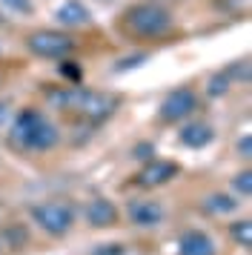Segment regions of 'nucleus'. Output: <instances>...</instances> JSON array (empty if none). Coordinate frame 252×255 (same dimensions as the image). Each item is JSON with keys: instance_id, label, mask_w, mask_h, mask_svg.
<instances>
[{"instance_id": "obj_5", "label": "nucleus", "mask_w": 252, "mask_h": 255, "mask_svg": "<svg viewBox=\"0 0 252 255\" xmlns=\"http://www.w3.org/2000/svg\"><path fill=\"white\" fill-rule=\"evenodd\" d=\"M29 52H34L37 58H52V60H63L66 55L75 52V40L63 32H52V29H40L32 32L26 40Z\"/></svg>"}, {"instance_id": "obj_11", "label": "nucleus", "mask_w": 252, "mask_h": 255, "mask_svg": "<svg viewBox=\"0 0 252 255\" xmlns=\"http://www.w3.org/2000/svg\"><path fill=\"white\" fill-rule=\"evenodd\" d=\"M55 17H57V23H63V26H86L92 20L89 9H86L80 0H66V3L55 12Z\"/></svg>"}, {"instance_id": "obj_17", "label": "nucleus", "mask_w": 252, "mask_h": 255, "mask_svg": "<svg viewBox=\"0 0 252 255\" xmlns=\"http://www.w3.org/2000/svg\"><path fill=\"white\" fill-rule=\"evenodd\" d=\"M227 78L232 81V78H241L244 83H250V60H238V63H232L227 69Z\"/></svg>"}, {"instance_id": "obj_3", "label": "nucleus", "mask_w": 252, "mask_h": 255, "mask_svg": "<svg viewBox=\"0 0 252 255\" xmlns=\"http://www.w3.org/2000/svg\"><path fill=\"white\" fill-rule=\"evenodd\" d=\"M124 26L137 37H163L172 29V14L158 3H137L126 12Z\"/></svg>"}, {"instance_id": "obj_23", "label": "nucleus", "mask_w": 252, "mask_h": 255, "mask_svg": "<svg viewBox=\"0 0 252 255\" xmlns=\"http://www.w3.org/2000/svg\"><path fill=\"white\" fill-rule=\"evenodd\" d=\"M238 155H241V158H250V155H252V135H250V132L238 140Z\"/></svg>"}, {"instance_id": "obj_6", "label": "nucleus", "mask_w": 252, "mask_h": 255, "mask_svg": "<svg viewBox=\"0 0 252 255\" xmlns=\"http://www.w3.org/2000/svg\"><path fill=\"white\" fill-rule=\"evenodd\" d=\"M195 109H198V95L189 86H181V89H175V92H169L163 98V104H160V121L175 124V121L189 118Z\"/></svg>"}, {"instance_id": "obj_10", "label": "nucleus", "mask_w": 252, "mask_h": 255, "mask_svg": "<svg viewBox=\"0 0 252 255\" xmlns=\"http://www.w3.org/2000/svg\"><path fill=\"white\" fill-rule=\"evenodd\" d=\"M215 241L204 230H186L178 238V255H215Z\"/></svg>"}, {"instance_id": "obj_1", "label": "nucleus", "mask_w": 252, "mask_h": 255, "mask_svg": "<svg viewBox=\"0 0 252 255\" xmlns=\"http://www.w3.org/2000/svg\"><path fill=\"white\" fill-rule=\"evenodd\" d=\"M9 143L20 152H49L60 143V132L43 112L20 109L11 121Z\"/></svg>"}, {"instance_id": "obj_21", "label": "nucleus", "mask_w": 252, "mask_h": 255, "mask_svg": "<svg viewBox=\"0 0 252 255\" xmlns=\"http://www.w3.org/2000/svg\"><path fill=\"white\" fill-rule=\"evenodd\" d=\"M146 60V55H132V58H124L121 63H118V72H124V69H135V66H140Z\"/></svg>"}, {"instance_id": "obj_24", "label": "nucleus", "mask_w": 252, "mask_h": 255, "mask_svg": "<svg viewBox=\"0 0 252 255\" xmlns=\"http://www.w3.org/2000/svg\"><path fill=\"white\" fill-rule=\"evenodd\" d=\"M6 121H9V106H6V104H0V127H3Z\"/></svg>"}, {"instance_id": "obj_13", "label": "nucleus", "mask_w": 252, "mask_h": 255, "mask_svg": "<svg viewBox=\"0 0 252 255\" xmlns=\"http://www.w3.org/2000/svg\"><path fill=\"white\" fill-rule=\"evenodd\" d=\"M204 209L212 212V215H229V212L238 209V198L224 195V192H212V195L204 198Z\"/></svg>"}, {"instance_id": "obj_12", "label": "nucleus", "mask_w": 252, "mask_h": 255, "mask_svg": "<svg viewBox=\"0 0 252 255\" xmlns=\"http://www.w3.org/2000/svg\"><path fill=\"white\" fill-rule=\"evenodd\" d=\"M212 138H215V132L209 124H189V127L181 129V143L189 149H204L212 143Z\"/></svg>"}, {"instance_id": "obj_15", "label": "nucleus", "mask_w": 252, "mask_h": 255, "mask_svg": "<svg viewBox=\"0 0 252 255\" xmlns=\"http://www.w3.org/2000/svg\"><path fill=\"white\" fill-rule=\"evenodd\" d=\"M232 189H235L241 198H250L252 195V172H250V169H244V172H238L235 178H232Z\"/></svg>"}, {"instance_id": "obj_4", "label": "nucleus", "mask_w": 252, "mask_h": 255, "mask_svg": "<svg viewBox=\"0 0 252 255\" xmlns=\"http://www.w3.org/2000/svg\"><path fill=\"white\" fill-rule=\"evenodd\" d=\"M32 221L52 238H63L78 221V209L69 201H43V204H32L29 207Z\"/></svg>"}, {"instance_id": "obj_8", "label": "nucleus", "mask_w": 252, "mask_h": 255, "mask_svg": "<svg viewBox=\"0 0 252 255\" xmlns=\"http://www.w3.org/2000/svg\"><path fill=\"white\" fill-rule=\"evenodd\" d=\"M83 215H86V221H89V227H95V230L115 227L118 218H121L118 207H115L109 198H92L89 204H86V209H83Z\"/></svg>"}, {"instance_id": "obj_19", "label": "nucleus", "mask_w": 252, "mask_h": 255, "mask_svg": "<svg viewBox=\"0 0 252 255\" xmlns=\"http://www.w3.org/2000/svg\"><path fill=\"white\" fill-rule=\"evenodd\" d=\"M11 12H20V14H29L32 12V0H3Z\"/></svg>"}, {"instance_id": "obj_14", "label": "nucleus", "mask_w": 252, "mask_h": 255, "mask_svg": "<svg viewBox=\"0 0 252 255\" xmlns=\"http://www.w3.org/2000/svg\"><path fill=\"white\" fill-rule=\"evenodd\" d=\"M229 238L232 244H238V247H252V221L250 218H241V221H232L229 224Z\"/></svg>"}, {"instance_id": "obj_16", "label": "nucleus", "mask_w": 252, "mask_h": 255, "mask_svg": "<svg viewBox=\"0 0 252 255\" xmlns=\"http://www.w3.org/2000/svg\"><path fill=\"white\" fill-rule=\"evenodd\" d=\"M229 78H227V72H221V75H215L212 81H209V95L212 98H221V95H227V89H229Z\"/></svg>"}, {"instance_id": "obj_7", "label": "nucleus", "mask_w": 252, "mask_h": 255, "mask_svg": "<svg viewBox=\"0 0 252 255\" xmlns=\"http://www.w3.org/2000/svg\"><path fill=\"white\" fill-rule=\"evenodd\" d=\"M175 175H178V163H175V161H155V158H152V161L140 169V175H137L135 181H137V186L152 189V186L169 184Z\"/></svg>"}, {"instance_id": "obj_20", "label": "nucleus", "mask_w": 252, "mask_h": 255, "mask_svg": "<svg viewBox=\"0 0 252 255\" xmlns=\"http://www.w3.org/2000/svg\"><path fill=\"white\" fill-rule=\"evenodd\" d=\"M132 155H135V158H140V161H152V155H155V146H152V143H137Z\"/></svg>"}, {"instance_id": "obj_2", "label": "nucleus", "mask_w": 252, "mask_h": 255, "mask_svg": "<svg viewBox=\"0 0 252 255\" xmlns=\"http://www.w3.org/2000/svg\"><path fill=\"white\" fill-rule=\"evenodd\" d=\"M49 101L66 112H75V115L86 118L89 124H101L118 109V98L103 92H92V89H83V86H72V89H60V92H52Z\"/></svg>"}, {"instance_id": "obj_9", "label": "nucleus", "mask_w": 252, "mask_h": 255, "mask_svg": "<svg viewBox=\"0 0 252 255\" xmlns=\"http://www.w3.org/2000/svg\"><path fill=\"white\" fill-rule=\"evenodd\" d=\"M126 212H129V221L135 227H158L160 221H163V207H160L158 201H152V198L132 201Z\"/></svg>"}, {"instance_id": "obj_25", "label": "nucleus", "mask_w": 252, "mask_h": 255, "mask_svg": "<svg viewBox=\"0 0 252 255\" xmlns=\"http://www.w3.org/2000/svg\"><path fill=\"white\" fill-rule=\"evenodd\" d=\"M0 52H3V46H0Z\"/></svg>"}, {"instance_id": "obj_18", "label": "nucleus", "mask_w": 252, "mask_h": 255, "mask_svg": "<svg viewBox=\"0 0 252 255\" xmlns=\"http://www.w3.org/2000/svg\"><path fill=\"white\" fill-rule=\"evenodd\" d=\"M60 75H63L69 83H75V86L83 81V69H80L78 63H60Z\"/></svg>"}, {"instance_id": "obj_22", "label": "nucleus", "mask_w": 252, "mask_h": 255, "mask_svg": "<svg viewBox=\"0 0 252 255\" xmlns=\"http://www.w3.org/2000/svg\"><path fill=\"white\" fill-rule=\"evenodd\" d=\"M92 255H126V253H124L121 244H103V247H98Z\"/></svg>"}]
</instances>
